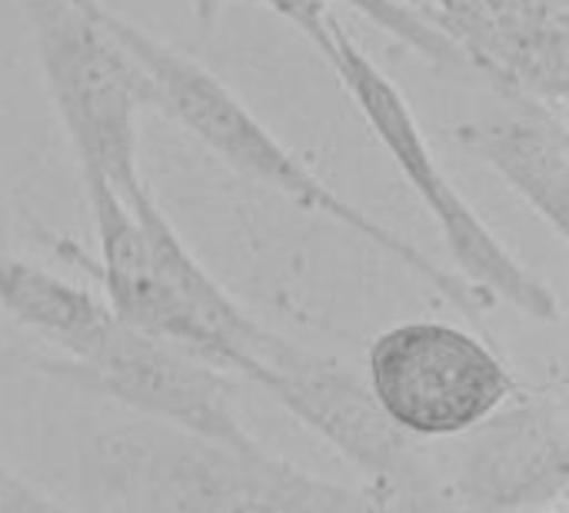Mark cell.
Returning a JSON list of instances; mask_svg holds the SVG:
<instances>
[{
	"label": "cell",
	"mask_w": 569,
	"mask_h": 513,
	"mask_svg": "<svg viewBox=\"0 0 569 513\" xmlns=\"http://www.w3.org/2000/svg\"><path fill=\"white\" fill-rule=\"evenodd\" d=\"M253 384L387 491L413 461V441L340 361L270 334Z\"/></svg>",
	"instance_id": "obj_8"
},
{
	"label": "cell",
	"mask_w": 569,
	"mask_h": 513,
	"mask_svg": "<svg viewBox=\"0 0 569 513\" xmlns=\"http://www.w3.org/2000/svg\"><path fill=\"white\" fill-rule=\"evenodd\" d=\"M420 13L507 100L567 110L569 0H423Z\"/></svg>",
	"instance_id": "obj_7"
},
{
	"label": "cell",
	"mask_w": 569,
	"mask_h": 513,
	"mask_svg": "<svg viewBox=\"0 0 569 513\" xmlns=\"http://www.w3.org/2000/svg\"><path fill=\"white\" fill-rule=\"evenodd\" d=\"M460 464L457 497L470 513L550 511L563 504L569 481L567 421L560 407L520 404L477 427Z\"/></svg>",
	"instance_id": "obj_9"
},
{
	"label": "cell",
	"mask_w": 569,
	"mask_h": 513,
	"mask_svg": "<svg viewBox=\"0 0 569 513\" xmlns=\"http://www.w3.org/2000/svg\"><path fill=\"white\" fill-rule=\"evenodd\" d=\"M540 513H569V511H567V504H557L553 511H540Z\"/></svg>",
	"instance_id": "obj_14"
},
{
	"label": "cell",
	"mask_w": 569,
	"mask_h": 513,
	"mask_svg": "<svg viewBox=\"0 0 569 513\" xmlns=\"http://www.w3.org/2000/svg\"><path fill=\"white\" fill-rule=\"evenodd\" d=\"M367 384L383 414L423 441L470 434L520 394L483 341L440 320L383 331L367 351Z\"/></svg>",
	"instance_id": "obj_6"
},
{
	"label": "cell",
	"mask_w": 569,
	"mask_h": 513,
	"mask_svg": "<svg viewBox=\"0 0 569 513\" xmlns=\"http://www.w3.org/2000/svg\"><path fill=\"white\" fill-rule=\"evenodd\" d=\"M320 57L333 67L337 80L363 114L367 127L440 227L443 247L450 250L467 284L487 294L490 300H507L533 320H557L560 304L553 290L533 274H527V267L483 224V217L467 204V197L447 180L440 160L430 150L427 134L417 124L413 107L407 103L400 87L357 47V40L340 20H333L330 40Z\"/></svg>",
	"instance_id": "obj_3"
},
{
	"label": "cell",
	"mask_w": 569,
	"mask_h": 513,
	"mask_svg": "<svg viewBox=\"0 0 569 513\" xmlns=\"http://www.w3.org/2000/svg\"><path fill=\"white\" fill-rule=\"evenodd\" d=\"M513 110L457 127V144L487 164L557 237L569 230L567 110L510 100Z\"/></svg>",
	"instance_id": "obj_10"
},
{
	"label": "cell",
	"mask_w": 569,
	"mask_h": 513,
	"mask_svg": "<svg viewBox=\"0 0 569 513\" xmlns=\"http://www.w3.org/2000/svg\"><path fill=\"white\" fill-rule=\"evenodd\" d=\"M0 307L63 354L87 341L110 314L103 297L7 250H0Z\"/></svg>",
	"instance_id": "obj_11"
},
{
	"label": "cell",
	"mask_w": 569,
	"mask_h": 513,
	"mask_svg": "<svg viewBox=\"0 0 569 513\" xmlns=\"http://www.w3.org/2000/svg\"><path fill=\"white\" fill-rule=\"evenodd\" d=\"M223 3H230V0H193V10H197V17L210 27L213 23V17L220 13V7Z\"/></svg>",
	"instance_id": "obj_13"
},
{
	"label": "cell",
	"mask_w": 569,
	"mask_h": 513,
	"mask_svg": "<svg viewBox=\"0 0 569 513\" xmlns=\"http://www.w3.org/2000/svg\"><path fill=\"white\" fill-rule=\"evenodd\" d=\"M0 513H70L50 501L43 491L30 487L27 481L13 477L10 471H0Z\"/></svg>",
	"instance_id": "obj_12"
},
{
	"label": "cell",
	"mask_w": 569,
	"mask_h": 513,
	"mask_svg": "<svg viewBox=\"0 0 569 513\" xmlns=\"http://www.w3.org/2000/svg\"><path fill=\"white\" fill-rule=\"evenodd\" d=\"M93 467L133 513H403L380 487H343L260 444L237 451L147 417L100 434Z\"/></svg>",
	"instance_id": "obj_2"
},
{
	"label": "cell",
	"mask_w": 569,
	"mask_h": 513,
	"mask_svg": "<svg viewBox=\"0 0 569 513\" xmlns=\"http://www.w3.org/2000/svg\"><path fill=\"white\" fill-rule=\"evenodd\" d=\"M90 13L110 30V37L133 57L147 80V100L150 107L163 110L170 120H177L190 137H197L217 160L233 167L240 177L263 184L267 190L287 197L300 210L323 214L347 230L360 234L383 254L397 257L403 267L420 274L427 284H433L450 300L463 304L467 310L493 304L487 294L470 287L467 280L447 274L437 267L427 254H420L413 244L397 237L390 227L363 214L357 204L343 200L333 187H327L303 160H297L270 130L267 124L223 83L217 80L200 60L180 53L177 47L150 37L137 23H130L123 13L107 7L103 0H87Z\"/></svg>",
	"instance_id": "obj_1"
},
{
	"label": "cell",
	"mask_w": 569,
	"mask_h": 513,
	"mask_svg": "<svg viewBox=\"0 0 569 513\" xmlns=\"http://www.w3.org/2000/svg\"><path fill=\"white\" fill-rule=\"evenodd\" d=\"M67 361L47 364L60 381L103 394L147 421L247 451L257 437L237 414V377L210 361L123 324L113 310Z\"/></svg>",
	"instance_id": "obj_5"
},
{
	"label": "cell",
	"mask_w": 569,
	"mask_h": 513,
	"mask_svg": "<svg viewBox=\"0 0 569 513\" xmlns=\"http://www.w3.org/2000/svg\"><path fill=\"white\" fill-rule=\"evenodd\" d=\"M20 7L80 177L100 174L120 194L130 190L143 180L137 117L150 107L140 67L87 0H20Z\"/></svg>",
	"instance_id": "obj_4"
},
{
	"label": "cell",
	"mask_w": 569,
	"mask_h": 513,
	"mask_svg": "<svg viewBox=\"0 0 569 513\" xmlns=\"http://www.w3.org/2000/svg\"><path fill=\"white\" fill-rule=\"evenodd\" d=\"M0 240H3V210H0Z\"/></svg>",
	"instance_id": "obj_15"
}]
</instances>
